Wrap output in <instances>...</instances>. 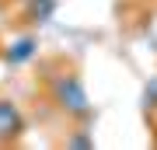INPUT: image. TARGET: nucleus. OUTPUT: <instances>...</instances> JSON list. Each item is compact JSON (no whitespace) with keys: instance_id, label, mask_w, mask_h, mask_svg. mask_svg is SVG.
I'll return each mask as SVG.
<instances>
[{"instance_id":"obj_1","label":"nucleus","mask_w":157,"mask_h":150,"mask_svg":"<svg viewBox=\"0 0 157 150\" xmlns=\"http://www.w3.org/2000/svg\"><path fill=\"white\" fill-rule=\"evenodd\" d=\"M49 94L56 101V108L70 119H91V98H87V87L77 73H59L56 80L49 84Z\"/></svg>"},{"instance_id":"obj_2","label":"nucleus","mask_w":157,"mask_h":150,"mask_svg":"<svg viewBox=\"0 0 157 150\" xmlns=\"http://www.w3.org/2000/svg\"><path fill=\"white\" fill-rule=\"evenodd\" d=\"M25 133V115L11 98H0V143H11Z\"/></svg>"},{"instance_id":"obj_3","label":"nucleus","mask_w":157,"mask_h":150,"mask_svg":"<svg viewBox=\"0 0 157 150\" xmlns=\"http://www.w3.org/2000/svg\"><path fill=\"white\" fill-rule=\"evenodd\" d=\"M35 52H39V39H35V35H21V39H14L4 49V60L11 63V67H25V63L35 60Z\"/></svg>"},{"instance_id":"obj_4","label":"nucleus","mask_w":157,"mask_h":150,"mask_svg":"<svg viewBox=\"0 0 157 150\" xmlns=\"http://www.w3.org/2000/svg\"><path fill=\"white\" fill-rule=\"evenodd\" d=\"M56 7L59 0H25V17L32 25H49L56 17Z\"/></svg>"},{"instance_id":"obj_5","label":"nucleus","mask_w":157,"mask_h":150,"mask_svg":"<svg viewBox=\"0 0 157 150\" xmlns=\"http://www.w3.org/2000/svg\"><path fill=\"white\" fill-rule=\"evenodd\" d=\"M67 147H73V150H91V147H94V136H87V133H73V136L67 140Z\"/></svg>"},{"instance_id":"obj_6","label":"nucleus","mask_w":157,"mask_h":150,"mask_svg":"<svg viewBox=\"0 0 157 150\" xmlns=\"http://www.w3.org/2000/svg\"><path fill=\"white\" fill-rule=\"evenodd\" d=\"M143 108H157V77L143 87Z\"/></svg>"}]
</instances>
